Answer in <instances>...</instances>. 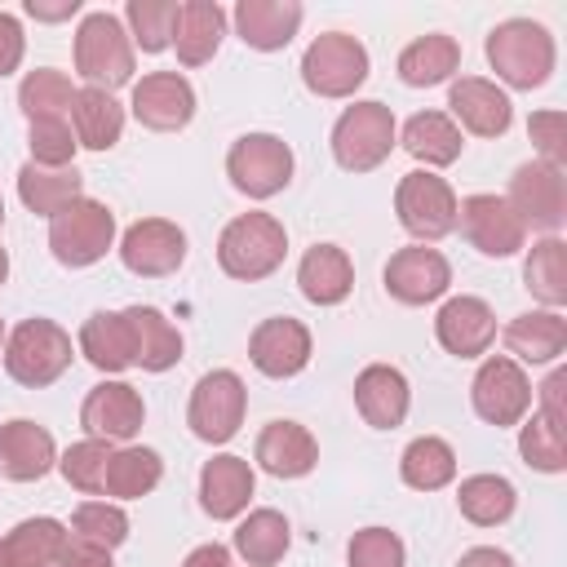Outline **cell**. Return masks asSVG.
I'll return each instance as SVG.
<instances>
[{"label":"cell","mask_w":567,"mask_h":567,"mask_svg":"<svg viewBox=\"0 0 567 567\" xmlns=\"http://www.w3.org/2000/svg\"><path fill=\"white\" fill-rule=\"evenodd\" d=\"M554 58V35L532 18H505L487 31V62L509 89H540Z\"/></svg>","instance_id":"6da1fadb"},{"label":"cell","mask_w":567,"mask_h":567,"mask_svg":"<svg viewBox=\"0 0 567 567\" xmlns=\"http://www.w3.org/2000/svg\"><path fill=\"white\" fill-rule=\"evenodd\" d=\"M288 252V230L279 217L270 213H239L235 221H226L221 239H217V261L230 279H266L284 266Z\"/></svg>","instance_id":"7a4b0ae2"},{"label":"cell","mask_w":567,"mask_h":567,"mask_svg":"<svg viewBox=\"0 0 567 567\" xmlns=\"http://www.w3.org/2000/svg\"><path fill=\"white\" fill-rule=\"evenodd\" d=\"M75 71L89 80V89H120L133 80V40L124 22L106 9L89 13L75 31Z\"/></svg>","instance_id":"3957f363"},{"label":"cell","mask_w":567,"mask_h":567,"mask_svg":"<svg viewBox=\"0 0 567 567\" xmlns=\"http://www.w3.org/2000/svg\"><path fill=\"white\" fill-rule=\"evenodd\" d=\"M71 354L75 350L66 328H58L53 319H22L4 341V372L18 385L40 390L71 368Z\"/></svg>","instance_id":"277c9868"},{"label":"cell","mask_w":567,"mask_h":567,"mask_svg":"<svg viewBox=\"0 0 567 567\" xmlns=\"http://www.w3.org/2000/svg\"><path fill=\"white\" fill-rule=\"evenodd\" d=\"M111 244H115V213L89 195H80L58 217H49V248L71 270L102 261Z\"/></svg>","instance_id":"5b68a950"},{"label":"cell","mask_w":567,"mask_h":567,"mask_svg":"<svg viewBox=\"0 0 567 567\" xmlns=\"http://www.w3.org/2000/svg\"><path fill=\"white\" fill-rule=\"evenodd\" d=\"M394 137L399 133H394V115L385 102H354L332 124V155L341 168L368 173L394 151Z\"/></svg>","instance_id":"8992f818"},{"label":"cell","mask_w":567,"mask_h":567,"mask_svg":"<svg viewBox=\"0 0 567 567\" xmlns=\"http://www.w3.org/2000/svg\"><path fill=\"white\" fill-rule=\"evenodd\" d=\"M301 80L319 97H350L368 80V49L346 31H323L301 53Z\"/></svg>","instance_id":"52a82bcc"},{"label":"cell","mask_w":567,"mask_h":567,"mask_svg":"<svg viewBox=\"0 0 567 567\" xmlns=\"http://www.w3.org/2000/svg\"><path fill=\"white\" fill-rule=\"evenodd\" d=\"M244 408H248V390L230 368H213L195 381L190 390V408H186V425L195 430V439L204 443H226L239 434L244 425Z\"/></svg>","instance_id":"ba28073f"},{"label":"cell","mask_w":567,"mask_h":567,"mask_svg":"<svg viewBox=\"0 0 567 567\" xmlns=\"http://www.w3.org/2000/svg\"><path fill=\"white\" fill-rule=\"evenodd\" d=\"M226 173L248 199H270L292 182V151L275 133H244L226 155Z\"/></svg>","instance_id":"9c48e42d"},{"label":"cell","mask_w":567,"mask_h":567,"mask_svg":"<svg viewBox=\"0 0 567 567\" xmlns=\"http://www.w3.org/2000/svg\"><path fill=\"white\" fill-rule=\"evenodd\" d=\"M505 204L514 208V217L523 221V230H545L554 235L567 217V182H563V168L545 164V159H532V164H518L514 177H509V195Z\"/></svg>","instance_id":"30bf717a"},{"label":"cell","mask_w":567,"mask_h":567,"mask_svg":"<svg viewBox=\"0 0 567 567\" xmlns=\"http://www.w3.org/2000/svg\"><path fill=\"white\" fill-rule=\"evenodd\" d=\"M394 213H399L403 230L416 235V239H443V235L456 230V195L443 177H434L425 168H416L399 182Z\"/></svg>","instance_id":"8fae6325"},{"label":"cell","mask_w":567,"mask_h":567,"mask_svg":"<svg viewBox=\"0 0 567 567\" xmlns=\"http://www.w3.org/2000/svg\"><path fill=\"white\" fill-rule=\"evenodd\" d=\"M470 399H474V412L487 421V425H518L523 412L532 408V385L523 377V368L509 359V354H492L478 372H474V385H470Z\"/></svg>","instance_id":"7c38bea8"},{"label":"cell","mask_w":567,"mask_h":567,"mask_svg":"<svg viewBox=\"0 0 567 567\" xmlns=\"http://www.w3.org/2000/svg\"><path fill=\"white\" fill-rule=\"evenodd\" d=\"M120 257L133 275H146V279H159V275H173L182 261H186V230L168 217H142L124 230L120 239Z\"/></svg>","instance_id":"4fadbf2b"},{"label":"cell","mask_w":567,"mask_h":567,"mask_svg":"<svg viewBox=\"0 0 567 567\" xmlns=\"http://www.w3.org/2000/svg\"><path fill=\"white\" fill-rule=\"evenodd\" d=\"M452 284V266L439 248H425V244H412V248H399L390 261H385V292L403 306H425V301H439Z\"/></svg>","instance_id":"5bb4252c"},{"label":"cell","mask_w":567,"mask_h":567,"mask_svg":"<svg viewBox=\"0 0 567 567\" xmlns=\"http://www.w3.org/2000/svg\"><path fill=\"white\" fill-rule=\"evenodd\" d=\"M133 115L142 128L155 133H177L195 115V89L177 71H151L133 84Z\"/></svg>","instance_id":"9a60e30c"},{"label":"cell","mask_w":567,"mask_h":567,"mask_svg":"<svg viewBox=\"0 0 567 567\" xmlns=\"http://www.w3.org/2000/svg\"><path fill=\"white\" fill-rule=\"evenodd\" d=\"M456 221L465 230V239L483 252V257H514L527 239L523 221L514 217V208L501 195H470L456 204Z\"/></svg>","instance_id":"2e32d148"},{"label":"cell","mask_w":567,"mask_h":567,"mask_svg":"<svg viewBox=\"0 0 567 567\" xmlns=\"http://www.w3.org/2000/svg\"><path fill=\"white\" fill-rule=\"evenodd\" d=\"M248 359L257 372H266L275 381L297 377L310 363V328L301 319H288V315L261 319L248 337Z\"/></svg>","instance_id":"e0dca14e"},{"label":"cell","mask_w":567,"mask_h":567,"mask_svg":"<svg viewBox=\"0 0 567 567\" xmlns=\"http://www.w3.org/2000/svg\"><path fill=\"white\" fill-rule=\"evenodd\" d=\"M142 394L128 385V381H102L84 394V408H80V425L93 434V439H106V443H124L142 430Z\"/></svg>","instance_id":"ac0fdd59"},{"label":"cell","mask_w":567,"mask_h":567,"mask_svg":"<svg viewBox=\"0 0 567 567\" xmlns=\"http://www.w3.org/2000/svg\"><path fill=\"white\" fill-rule=\"evenodd\" d=\"M434 337L447 354L478 359V354H487V346L496 337V315L483 297H452V301H443V310L434 319Z\"/></svg>","instance_id":"d6986e66"},{"label":"cell","mask_w":567,"mask_h":567,"mask_svg":"<svg viewBox=\"0 0 567 567\" xmlns=\"http://www.w3.org/2000/svg\"><path fill=\"white\" fill-rule=\"evenodd\" d=\"M58 465L53 434L27 416L0 425V474L13 483H35Z\"/></svg>","instance_id":"ffe728a7"},{"label":"cell","mask_w":567,"mask_h":567,"mask_svg":"<svg viewBox=\"0 0 567 567\" xmlns=\"http://www.w3.org/2000/svg\"><path fill=\"white\" fill-rule=\"evenodd\" d=\"M408 403H412V390H408V377L390 363H368L359 377H354V408L359 416L372 425V430H394L403 425L408 416Z\"/></svg>","instance_id":"44dd1931"},{"label":"cell","mask_w":567,"mask_h":567,"mask_svg":"<svg viewBox=\"0 0 567 567\" xmlns=\"http://www.w3.org/2000/svg\"><path fill=\"white\" fill-rule=\"evenodd\" d=\"M80 354L97 372H124L137 368V337L124 310H93L80 328Z\"/></svg>","instance_id":"7402d4cb"},{"label":"cell","mask_w":567,"mask_h":567,"mask_svg":"<svg viewBox=\"0 0 567 567\" xmlns=\"http://www.w3.org/2000/svg\"><path fill=\"white\" fill-rule=\"evenodd\" d=\"M447 106L478 137H501L509 128V120H514V106H509L505 89H496L483 75H461L452 84V93H447Z\"/></svg>","instance_id":"603a6c76"},{"label":"cell","mask_w":567,"mask_h":567,"mask_svg":"<svg viewBox=\"0 0 567 567\" xmlns=\"http://www.w3.org/2000/svg\"><path fill=\"white\" fill-rule=\"evenodd\" d=\"M257 465L275 478H306L319 465V443L297 421H270L257 434Z\"/></svg>","instance_id":"cb8c5ba5"},{"label":"cell","mask_w":567,"mask_h":567,"mask_svg":"<svg viewBox=\"0 0 567 567\" xmlns=\"http://www.w3.org/2000/svg\"><path fill=\"white\" fill-rule=\"evenodd\" d=\"M230 18H235V31H239L244 44L270 53V49H284L297 35L306 13H301L297 0H239Z\"/></svg>","instance_id":"d4e9b609"},{"label":"cell","mask_w":567,"mask_h":567,"mask_svg":"<svg viewBox=\"0 0 567 567\" xmlns=\"http://www.w3.org/2000/svg\"><path fill=\"white\" fill-rule=\"evenodd\" d=\"M252 465L244 461V456H213V461H204V470H199V505H204V514L208 518H235V514H244V505H248V496H252Z\"/></svg>","instance_id":"484cf974"},{"label":"cell","mask_w":567,"mask_h":567,"mask_svg":"<svg viewBox=\"0 0 567 567\" xmlns=\"http://www.w3.org/2000/svg\"><path fill=\"white\" fill-rule=\"evenodd\" d=\"M297 284H301V297L306 301L337 306L354 288V261L337 244H315V248H306V257L297 266Z\"/></svg>","instance_id":"4316f807"},{"label":"cell","mask_w":567,"mask_h":567,"mask_svg":"<svg viewBox=\"0 0 567 567\" xmlns=\"http://www.w3.org/2000/svg\"><path fill=\"white\" fill-rule=\"evenodd\" d=\"M505 350L518 363H554L567 350V319L558 310H527L509 319L505 328Z\"/></svg>","instance_id":"83f0119b"},{"label":"cell","mask_w":567,"mask_h":567,"mask_svg":"<svg viewBox=\"0 0 567 567\" xmlns=\"http://www.w3.org/2000/svg\"><path fill=\"white\" fill-rule=\"evenodd\" d=\"M226 35V9L217 0H186L177 9V31H173V49L182 66H199L217 53Z\"/></svg>","instance_id":"f1b7e54d"},{"label":"cell","mask_w":567,"mask_h":567,"mask_svg":"<svg viewBox=\"0 0 567 567\" xmlns=\"http://www.w3.org/2000/svg\"><path fill=\"white\" fill-rule=\"evenodd\" d=\"M456 66H461V44L452 35H443V31H430V35L412 40L399 53V80L412 84V89L443 84V80H452Z\"/></svg>","instance_id":"f546056e"},{"label":"cell","mask_w":567,"mask_h":567,"mask_svg":"<svg viewBox=\"0 0 567 567\" xmlns=\"http://www.w3.org/2000/svg\"><path fill=\"white\" fill-rule=\"evenodd\" d=\"M137 337V368L142 372H168L182 359V332L173 328V319L155 306H128L124 310Z\"/></svg>","instance_id":"4dcf8cb0"},{"label":"cell","mask_w":567,"mask_h":567,"mask_svg":"<svg viewBox=\"0 0 567 567\" xmlns=\"http://www.w3.org/2000/svg\"><path fill=\"white\" fill-rule=\"evenodd\" d=\"M80 186H84V177L75 173V164L71 168H44V164H22L18 168V195L40 217H58L66 204H75Z\"/></svg>","instance_id":"1f68e13d"},{"label":"cell","mask_w":567,"mask_h":567,"mask_svg":"<svg viewBox=\"0 0 567 567\" xmlns=\"http://www.w3.org/2000/svg\"><path fill=\"white\" fill-rule=\"evenodd\" d=\"M66 527L58 518H27L9 536H0V563L18 567H58V554L66 545Z\"/></svg>","instance_id":"d6a6232c"},{"label":"cell","mask_w":567,"mask_h":567,"mask_svg":"<svg viewBox=\"0 0 567 567\" xmlns=\"http://www.w3.org/2000/svg\"><path fill=\"white\" fill-rule=\"evenodd\" d=\"M71 120H75V142L89 151H111L124 133V106L102 89H80L71 102Z\"/></svg>","instance_id":"836d02e7"},{"label":"cell","mask_w":567,"mask_h":567,"mask_svg":"<svg viewBox=\"0 0 567 567\" xmlns=\"http://www.w3.org/2000/svg\"><path fill=\"white\" fill-rule=\"evenodd\" d=\"M403 151L412 155V159H421V164H434V168H443V164H452L456 155H461V128L443 115V111H416L408 124H403Z\"/></svg>","instance_id":"e575fe53"},{"label":"cell","mask_w":567,"mask_h":567,"mask_svg":"<svg viewBox=\"0 0 567 567\" xmlns=\"http://www.w3.org/2000/svg\"><path fill=\"white\" fill-rule=\"evenodd\" d=\"M514 505H518V492H514V483L501 478V474H470V478L456 487V509H461L470 523H478V527L505 523V518L514 514Z\"/></svg>","instance_id":"d590c367"},{"label":"cell","mask_w":567,"mask_h":567,"mask_svg":"<svg viewBox=\"0 0 567 567\" xmlns=\"http://www.w3.org/2000/svg\"><path fill=\"white\" fill-rule=\"evenodd\" d=\"M523 279L536 301L558 310L567 301V244L558 235H545L540 244H532V252L523 261Z\"/></svg>","instance_id":"8d00e7d4"},{"label":"cell","mask_w":567,"mask_h":567,"mask_svg":"<svg viewBox=\"0 0 567 567\" xmlns=\"http://www.w3.org/2000/svg\"><path fill=\"white\" fill-rule=\"evenodd\" d=\"M399 474H403V483L416 487V492H439V487H447L452 474H456V452H452L443 439L421 434V439H412V443L403 447Z\"/></svg>","instance_id":"74e56055"},{"label":"cell","mask_w":567,"mask_h":567,"mask_svg":"<svg viewBox=\"0 0 567 567\" xmlns=\"http://www.w3.org/2000/svg\"><path fill=\"white\" fill-rule=\"evenodd\" d=\"M159 478H164L159 452H151V447H120V452H111V461H106L102 492H106V496H120V501H137V496H146Z\"/></svg>","instance_id":"f35d334b"},{"label":"cell","mask_w":567,"mask_h":567,"mask_svg":"<svg viewBox=\"0 0 567 567\" xmlns=\"http://www.w3.org/2000/svg\"><path fill=\"white\" fill-rule=\"evenodd\" d=\"M235 549L248 558V567H270L288 549V518L279 509H252L235 527Z\"/></svg>","instance_id":"ab89813d"},{"label":"cell","mask_w":567,"mask_h":567,"mask_svg":"<svg viewBox=\"0 0 567 567\" xmlns=\"http://www.w3.org/2000/svg\"><path fill=\"white\" fill-rule=\"evenodd\" d=\"M75 93L80 89H71V80L62 71L40 66V71H27V80L18 84V106L27 120H66Z\"/></svg>","instance_id":"60d3db41"},{"label":"cell","mask_w":567,"mask_h":567,"mask_svg":"<svg viewBox=\"0 0 567 567\" xmlns=\"http://www.w3.org/2000/svg\"><path fill=\"white\" fill-rule=\"evenodd\" d=\"M177 0H128L124 18H128V35L142 53H164L173 44L177 31Z\"/></svg>","instance_id":"b9f144b4"},{"label":"cell","mask_w":567,"mask_h":567,"mask_svg":"<svg viewBox=\"0 0 567 567\" xmlns=\"http://www.w3.org/2000/svg\"><path fill=\"white\" fill-rule=\"evenodd\" d=\"M71 536L89 540V545H102V549H115V545L128 540V514L120 505H106V501H84L71 514Z\"/></svg>","instance_id":"7bdbcfd3"},{"label":"cell","mask_w":567,"mask_h":567,"mask_svg":"<svg viewBox=\"0 0 567 567\" xmlns=\"http://www.w3.org/2000/svg\"><path fill=\"white\" fill-rule=\"evenodd\" d=\"M518 452L532 470L540 474H563L567 470V439L558 425H549L545 416H532L523 430H518Z\"/></svg>","instance_id":"ee69618b"},{"label":"cell","mask_w":567,"mask_h":567,"mask_svg":"<svg viewBox=\"0 0 567 567\" xmlns=\"http://www.w3.org/2000/svg\"><path fill=\"white\" fill-rule=\"evenodd\" d=\"M106 461H111V443L106 439H84V443H71L58 461L62 478L80 492H102V478H106Z\"/></svg>","instance_id":"f6af8a7d"},{"label":"cell","mask_w":567,"mask_h":567,"mask_svg":"<svg viewBox=\"0 0 567 567\" xmlns=\"http://www.w3.org/2000/svg\"><path fill=\"white\" fill-rule=\"evenodd\" d=\"M27 146H31V164H44V168H71L80 142H75V128H71L66 120H31Z\"/></svg>","instance_id":"bcb514c9"},{"label":"cell","mask_w":567,"mask_h":567,"mask_svg":"<svg viewBox=\"0 0 567 567\" xmlns=\"http://www.w3.org/2000/svg\"><path fill=\"white\" fill-rule=\"evenodd\" d=\"M346 563L350 567H403V540L390 527H363L354 532Z\"/></svg>","instance_id":"7dc6e473"},{"label":"cell","mask_w":567,"mask_h":567,"mask_svg":"<svg viewBox=\"0 0 567 567\" xmlns=\"http://www.w3.org/2000/svg\"><path fill=\"white\" fill-rule=\"evenodd\" d=\"M527 133H532L540 159L554 164V168H563V155H567V115L563 111H536L527 120Z\"/></svg>","instance_id":"c3c4849f"},{"label":"cell","mask_w":567,"mask_h":567,"mask_svg":"<svg viewBox=\"0 0 567 567\" xmlns=\"http://www.w3.org/2000/svg\"><path fill=\"white\" fill-rule=\"evenodd\" d=\"M22 49H27V40H22V27H18V18L0 9V80H4L9 71H18V62H22Z\"/></svg>","instance_id":"681fc988"},{"label":"cell","mask_w":567,"mask_h":567,"mask_svg":"<svg viewBox=\"0 0 567 567\" xmlns=\"http://www.w3.org/2000/svg\"><path fill=\"white\" fill-rule=\"evenodd\" d=\"M58 567H115V563H111V549L66 536V545H62V554H58Z\"/></svg>","instance_id":"f907efd6"},{"label":"cell","mask_w":567,"mask_h":567,"mask_svg":"<svg viewBox=\"0 0 567 567\" xmlns=\"http://www.w3.org/2000/svg\"><path fill=\"white\" fill-rule=\"evenodd\" d=\"M563 385H567V372L563 368H554L549 377H545V385H540V416L549 421V425H558L563 430Z\"/></svg>","instance_id":"816d5d0a"},{"label":"cell","mask_w":567,"mask_h":567,"mask_svg":"<svg viewBox=\"0 0 567 567\" xmlns=\"http://www.w3.org/2000/svg\"><path fill=\"white\" fill-rule=\"evenodd\" d=\"M456 567H514V558H509L505 549H496V545H478V549L461 554Z\"/></svg>","instance_id":"f5cc1de1"},{"label":"cell","mask_w":567,"mask_h":567,"mask_svg":"<svg viewBox=\"0 0 567 567\" xmlns=\"http://www.w3.org/2000/svg\"><path fill=\"white\" fill-rule=\"evenodd\" d=\"M27 13L35 22H62V18H75L80 13V0H62V4H40V0H27Z\"/></svg>","instance_id":"db71d44e"},{"label":"cell","mask_w":567,"mask_h":567,"mask_svg":"<svg viewBox=\"0 0 567 567\" xmlns=\"http://www.w3.org/2000/svg\"><path fill=\"white\" fill-rule=\"evenodd\" d=\"M182 567H230V549L226 545H199L186 554Z\"/></svg>","instance_id":"11a10c76"},{"label":"cell","mask_w":567,"mask_h":567,"mask_svg":"<svg viewBox=\"0 0 567 567\" xmlns=\"http://www.w3.org/2000/svg\"><path fill=\"white\" fill-rule=\"evenodd\" d=\"M4 279H9V252L0 248V284H4Z\"/></svg>","instance_id":"9f6ffc18"},{"label":"cell","mask_w":567,"mask_h":567,"mask_svg":"<svg viewBox=\"0 0 567 567\" xmlns=\"http://www.w3.org/2000/svg\"><path fill=\"white\" fill-rule=\"evenodd\" d=\"M0 221H4V199H0Z\"/></svg>","instance_id":"6f0895ef"},{"label":"cell","mask_w":567,"mask_h":567,"mask_svg":"<svg viewBox=\"0 0 567 567\" xmlns=\"http://www.w3.org/2000/svg\"><path fill=\"white\" fill-rule=\"evenodd\" d=\"M0 567H18V563H0Z\"/></svg>","instance_id":"680465c9"},{"label":"cell","mask_w":567,"mask_h":567,"mask_svg":"<svg viewBox=\"0 0 567 567\" xmlns=\"http://www.w3.org/2000/svg\"><path fill=\"white\" fill-rule=\"evenodd\" d=\"M0 337H4V323H0Z\"/></svg>","instance_id":"91938a15"}]
</instances>
